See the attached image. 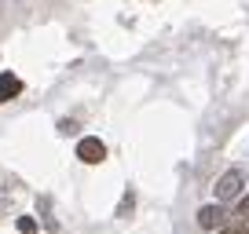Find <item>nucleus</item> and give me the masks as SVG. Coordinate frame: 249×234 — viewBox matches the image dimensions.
I'll return each mask as SVG.
<instances>
[{
    "instance_id": "obj_2",
    "label": "nucleus",
    "mask_w": 249,
    "mask_h": 234,
    "mask_svg": "<svg viewBox=\"0 0 249 234\" xmlns=\"http://www.w3.org/2000/svg\"><path fill=\"white\" fill-rule=\"evenodd\" d=\"M224 223H227L224 205H202V209H198V227H202V231H220Z\"/></svg>"
},
{
    "instance_id": "obj_1",
    "label": "nucleus",
    "mask_w": 249,
    "mask_h": 234,
    "mask_svg": "<svg viewBox=\"0 0 249 234\" xmlns=\"http://www.w3.org/2000/svg\"><path fill=\"white\" fill-rule=\"evenodd\" d=\"M213 194H216V201H234V198L242 194V172H238V168H227L224 176L216 180Z\"/></svg>"
},
{
    "instance_id": "obj_3",
    "label": "nucleus",
    "mask_w": 249,
    "mask_h": 234,
    "mask_svg": "<svg viewBox=\"0 0 249 234\" xmlns=\"http://www.w3.org/2000/svg\"><path fill=\"white\" fill-rule=\"evenodd\" d=\"M77 157H81L85 165H99L103 157H107V147H103L95 135H85V139L77 143Z\"/></svg>"
},
{
    "instance_id": "obj_9",
    "label": "nucleus",
    "mask_w": 249,
    "mask_h": 234,
    "mask_svg": "<svg viewBox=\"0 0 249 234\" xmlns=\"http://www.w3.org/2000/svg\"><path fill=\"white\" fill-rule=\"evenodd\" d=\"M73 128H77V125H73V121H59V132H62V135H70Z\"/></svg>"
},
{
    "instance_id": "obj_8",
    "label": "nucleus",
    "mask_w": 249,
    "mask_h": 234,
    "mask_svg": "<svg viewBox=\"0 0 249 234\" xmlns=\"http://www.w3.org/2000/svg\"><path fill=\"white\" fill-rule=\"evenodd\" d=\"M238 216L249 219V198H238Z\"/></svg>"
},
{
    "instance_id": "obj_4",
    "label": "nucleus",
    "mask_w": 249,
    "mask_h": 234,
    "mask_svg": "<svg viewBox=\"0 0 249 234\" xmlns=\"http://www.w3.org/2000/svg\"><path fill=\"white\" fill-rule=\"evenodd\" d=\"M18 92H22V81L15 73H0V102H11Z\"/></svg>"
},
{
    "instance_id": "obj_7",
    "label": "nucleus",
    "mask_w": 249,
    "mask_h": 234,
    "mask_svg": "<svg viewBox=\"0 0 249 234\" xmlns=\"http://www.w3.org/2000/svg\"><path fill=\"white\" fill-rule=\"evenodd\" d=\"M224 234H249V219H242L234 227H224Z\"/></svg>"
},
{
    "instance_id": "obj_6",
    "label": "nucleus",
    "mask_w": 249,
    "mask_h": 234,
    "mask_svg": "<svg viewBox=\"0 0 249 234\" xmlns=\"http://www.w3.org/2000/svg\"><path fill=\"white\" fill-rule=\"evenodd\" d=\"M132 201H136V198H132V190H128V194L121 198V209H117V216H128V212H132Z\"/></svg>"
},
{
    "instance_id": "obj_5",
    "label": "nucleus",
    "mask_w": 249,
    "mask_h": 234,
    "mask_svg": "<svg viewBox=\"0 0 249 234\" xmlns=\"http://www.w3.org/2000/svg\"><path fill=\"white\" fill-rule=\"evenodd\" d=\"M18 234H37V219L33 216H18Z\"/></svg>"
}]
</instances>
